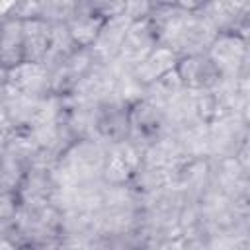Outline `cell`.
<instances>
[{"label":"cell","instance_id":"obj_10","mask_svg":"<svg viewBox=\"0 0 250 250\" xmlns=\"http://www.w3.org/2000/svg\"><path fill=\"white\" fill-rule=\"evenodd\" d=\"M178 59H180V55L176 51H172L170 47L158 45L148 57H145L129 72L143 88H146V86L154 84L156 80H160L162 76H166L168 72H172L178 64Z\"/></svg>","mask_w":250,"mask_h":250},{"label":"cell","instance_id":"obj_9","mask_svg":"<svg viewBox=\"0 0 250 250\" xmlns=\"http://www.w3.org/2000/svg\"><path fill=\"white\" fill-rule=\"evenodd\" d=\"M105 21L107 20L96 10L94 2H76V10L64 27L76 49H92Z\"/></svg>","mask_w":250,"mask_h":250},{"label":"cell","instance_id":"obj_5","mask_svg":"<svg viewBox=\"0 0 250 250\" xmlns=\"http://www.w3.org/2000/svg\"><path fill=\"white\" fill-rule=\"evenodd\" d=\"M207 57L213 61L223 80L238 78V74L246 66V57H248L246 37L229 31L217 33V37L207 49Z\"/></svg>","mask_w":250,"mask_h":250},{"label":"cell","instance_id":"obj_2","mask_svg":"<svg viewBox=\"0 0 250 250\" xmlns=\"http://www.w3.org/2000/svg\"><path fill=\"white\" fill-rule=\"evenodd\" d=\"M166 131L168 123L164 109H160L156 104L143 98L129 105V141H133L137 146H150L160 137H164Z\"/></svg>","mask_w":250,"mask_h":250},{"label":"cell","instance_id":"obj_16","mask_svg":"<svg viewBox=\"0 0 250 250\" xmlns=\"http://www.w3.org/2000/svg\"><path fill=\"white\" fill-rule=\"evenodd\" d=\"M6 74H8V70L0 66V90H4V88H6Z\"/></svg>","mask_w":250,"mask_h":250},{"label":"cell","instance_id":"obj_15","mask_svg":"<svg viewBox=\"0 0 250 250\" xmlns=\"http://www.w3.org/2000/svg\"><path fill=\"white\" fill-rule=\"evenodd\" d=\"M0 250H25L21 242H18L12 234H0Z\"/></svg>","mask_w":250,"mask_h":250},{"label":"cell","instance_id":"obj_12","mask_svg":"<svg viewBox=\"0 0 250 250\" xmlns=\"http://www.w3.org/2000/svg\"><path fill=\"white\" fill-rule=\"evenodd\" d=\"M23 62V21L6 18L0 21V66L10 70Z\"/></svg>","mask_w":250,"mask_h":250},{"label":"cell","instance_id":"obj_4","mask_svg":"<svg viewBox=\"0 0 250 250\" xmlns=\"http://www.w3.org/2000/svg\"><path fill=\"white\" fill-rule=\"evenodd\" d=\"M96 61L90 49H74L61 61L49 66L51 72V94L53 96H68L72 90L92 72Z\"/></svg>","mask_w":250,"mask_h":250},{"label":"cell","instance_id":"obj_6","mask_svg":"<svg viewBox=\"0 0 250 250\" xmlns=\"http://www.w3.org/2000/svg\"><path fill=\"white\" fill-rule=\"evenodd\" d=\"M94 137L104 145H113L129 139V105L109 98L96 107Z\"/></svg>","mask_w":250,"mask_h":250},{"label":"cell","instance_id":"obj_8","mask_svg":"<svg viewBox=\"0 0 250 250\" xmlns=\"http://www.w3.org/2000/svg\"><path fill=\"white\" fill-rule=\"evenodd\" d=\"M6 88L33 98H45L51 94V72L45 62L23 61L8 70Z\"/></svg>","mask_w":250,"mask_h":250},{"label":"cell","instance_id":"obj_11","mask_svg":"<svg viewBox=\"0 0 250 250\" xmlns=\"http://www.w3.org/2000/svg\"><path fill=\"white\" fill-rule=\"evenodd\" d=\"M53 39V23L31 18L23 20V61L45 62Z\"/></svg>","mask_w":250,"mask_h":250},{"label":"cell","instance_id":"obj_3","mask_svg":"<svg viewBox=\"0 0 250 250\" xmlns=\"http://www.w3.org/2000/svg\"><path fill=\"white\" fill-rule=\"evenodd\" d=\"M158 45H160L158 31H156L154 23L148 20V16L135 20L129 23V27L125 31V37H123V43L119 47V55H117L115 62L121 68L131 70L145 57H148Z\"/></svg>","mask_w":250,"mask_h":250},{"label":"cell","instance_id":"obj_1","mask_svg":"<svg viewBox=\"0 0 250 250\" xmlns=\"http://www.w3.org/2000/svg\"><path fill=\"white\" fill-rule=\"evenodd\" d=\"M143 166V148L125 139L107 145L100 180L105 186H129Z\"/></svg>","mask_w":250,"mask_h":250},{"label":"cell","instance_id":"obj_14","mask_svg":"<svg viewBox=\"0 0 250 250\" xmlns=\"http://www.w3.org/2000/svg\"><path fill=\"white\" fill-rule=\"evenodd\" d=\"M78 250H113V248H111V244H109L107 238L100 236V238H90V240L84 242Z\"/></svg>","mask_w":250,"mask_h":250},{"label":"cell","instance_id":"obj_7","mask_svg":"<svg viewBox=\"0 0 250 250\" xmlns=\"http://www.w3.org/2000/svg\"><path fill=\"white\" fill-rule=\"evenodd\" d=\"M176 76L188 92H205L221 84V74L207 53L201 55H186L178 59Z\"/></svg>","mask_w":250,"mask_h":250},{"label":"cell","instance_id":"obj_13","mask_svg":"<svg viewBox=\"0 0 250 250\" xmlns=\"http://www.w3.org/2000/svg\"><path fill=\"white\" fill-rule=\"evenodd\" d=\"M16 133H18L16 127L12 125V121L8 119V115L4 113V109L0 107V158L6 152L8 145L12 143V139L16 137Z\"/></svg>","mask_w":250,"mask_h":250}]
</instances>
